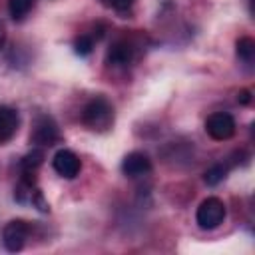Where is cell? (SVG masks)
<instances>
[{"label": "cell", "instance_id": "1", "mask_svg": "<svg viewBox=\"0 0 255 255\" xmlns=\"http://www.w3.org/2000/svg\"><path fill=\"white\" fill-rule=\"evenodd\" d=\"M114 106L104 96H94L82 108V124L98 133L108 131L114 126Z\"/></svg>", "mask_w": 255, "mask_h": 255}, {"label": "cell", "instance_id": "2", "mask_svg": "<svg viewBox=\"0 0 255 255\" xmlns=\"http://www.w3.org/2000/svg\"><path fill=\"white\" fill-rule=\"evenodd\" d=\"M60 128L56 124V120L48 114H40L34 120V128L30 133V141L38 147H52L60 141Z\"/></svg>", "mask_w": 255, "mask_h": 255}, {"label": "cell", "instance_id": "3", "mask_svg": "<svg viewBox=\"0 0 255 255\" xmlns=\"http://www.w3.org/2000/svg\"><path fill=\"white\" fill-rule=\"evenodd\" d=\"M225 203L219 197H207L199 203L197 211H195V221L201 229H215L223 223L225 219Z\"/></svg>", "mask_w": 255, "mask_h": 255}, {"label": "cell", "instance_id": "4", "mask_svg": "<svg viewBox=\"0 0 255 255\" xmlns=\"http://www.w3.org/2000/svg\"><path fill=\"white\" fill-rule=\"evenodd\" d=\"M30 223L24 221V219H12L4 225L2 229V245L6 251L10 253H16V251H22L28 237H30Z\"/></svg>", "mask_w": 255, "mask_h": 255}, {"label": "cell", "instance_id": "5", "mask_svg": "<svg viewBox=\"0 0 255 255\" xmlns=\"http://www.w3.org/2000/svg\"><path fill=\"white\" fill-rule=\"evenodd\" d=\"M235 129H237L235 118L231 114H227V112H213L205 120V131L215 141L231 139L235 135Z\"/></svg>", "mask_w": 255, "mask_h": 255}, {"label": "cell", "instance_id": "6", "mask_svg": "<svg viewBox=\"0 0 255 255\" xmlns=\"http://www.w3.org/2000/svg\"><path fill=\"white\" fill-rule=\"evenodd\" d=\"M135 60V44L128 38H118L106 52V62L112 68H128Z\"/></svg>", "mask_w": 255, "mask_h": 255}, {"label": "cell", "instance_id": "7", "mask_svg": "<svg viewBox=\"0 0 255 255\" xmlns=\"http://www.w3.org/2000/svg\"><path fill=\"white\" fill-rule=\"evenodd\" d=\"M52 167H54V171L58 175H62L66 179H74L80 173V169H82V161H80V157L72 149H66L64 147V149H58L54 153Z\"/></svg>", "mask_w": 255, "mask_h": 255}, {"label": "cell", "instance_id": "8", "mask_svg": "<svg viewBox=\"0 0 255 255\" xmlns=\"http://www.w3.org/2000/svg\"><path fill=\"white\" fill-rule=\"evenodd\" d=\"M122 171H124V175L131 177V179L143 177L151 171V159L143 151H129L122 159Z\"/></svg>", "mask_w": 255, "mask_h": 255}, {"label": "cell", "instance_id": "9", "mask_svg": "<svg viewBox=\"0 0 255 255\" xmlns=\"http://www.w3.org/2000/svg\"><path fill=\"white\" fill-rule=\"evenodd\" d=\"M18 124H20L18 112L14 108L0 104V143H6L14 137V133L18 131Z\"/></svg>", "mask_w": 255, "mask_h": 255}, {"label": "cell", "instance_id": "10", "mask_svg": "<svg viewBox=\"0 0 255 255\" xmlns=\"http://www.w3.org/2000/svg\"><path fill=\"white\" fill-rule=\"evenodd\" d=\"M235 48H237V58H239L247 68H251L253 62H255V40L249 38V36H243V38L237 40Z\"/></svg>", "mask_w": 255, "mask_h": 255}, {"label": "cell", "instance_id": "11", "mask_svg": "<svg viewBox=\"0 0 255 255\" xmlns=\"http://www.w3.org/2000/svg\"><path fill=\"white\" fill-rule=\"evenodd\" d=\"M42 163H44V149L34 147L20 159V173H36Z\"/></svg>", "mask_w": 255, "mask_h": 255}, {"label": "cell", "instance_id": "12", "mask_svg": "<svg viewBox=\"0 0 255 255\" xmlns=\"http://www.w3.org/2000/svg\"><path fill=\"white\" fill-rule=\"evenodd\" d=\"M34 6H36V0H8V14L12 20L22 22L32 12Z\"/></svg>", "mask_w": 255, "mask_h": 255}, {"label": "cell", "instance_id": "13", "mask_svg": "<svg viewBox=\"0 0 255 255\" xmlns=\"http://www.w3.org/2000/svg\"><path fill=\"white\" fill-rule=\"evenodd\" d=\"M227 171H229V165L227 163H213L205 173H203V181L207 185H217L221 183L225 177H227Z\"/></svg>", "mask_w": 255, "mask_h": 255}, {"label": "cell", "instance_id": "14", "mask_svg": "<svg viewBox=\"0 0 255 255\" xmlns=\"http://www.w3.org/2000/svg\"><path fill=\"white\" fill-rule=\"evenodd\" d=\"M94 50V36L90 34H80L76 40H74V52L78 56H90Z\"/></svg>", "mask_w": 255, "mask_h": 255}, {"label": "cell", "instance_id": "15", "mask_svg": "<svg viewBox=\"0 0 255 255\" xmlns=\"http://www.w3.org/2000/svg\"><path fill=\"white\" fill-rule=\"evenodd\" d=\"M100 2H102L104 6L116 10V12H128V10L135 4V0H100Z\"/></svg>", "mask_w": 255, "mask_h": 255}, {"label": "cell", "instance_id": "16", "mask_svg": "<svg viewBox=\"0 0 255 255\" xmlns=\"http://www.w3.org/2000/svg\"><path fill=\"white\" fill-rule=\"evenodd\" d=\"M237 100H239L241 104H249L251 96H249V92H247V90H241V92H239V96H237Z\"/></svg>", "mask_w": 255, "mask_h": 255}, {"label": "cell", "instance_id": "17", "mask_svg": "<svg viewBox=\"0 0 255 255\" xmlns=\"http://www.w3.org/2000/svg\"><path fill=\"white\" fill-rule=\"evenodd\" d=\"M4 38H6V32H4V26H2V22H0V48L4 46Z\"/></svg>", "mask_w": 255, "mask_h": 255}]
</instances>
